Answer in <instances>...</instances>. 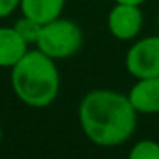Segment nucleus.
Masks as SVG:
<instances>
[{"label":"nucleus","instance_id":"1","mask_svg":"<svg viewBox=\"0 0 159 159\" xmlns=\"http://www.w3.org/2000/svg\"><path fill=\"white\" fill-rule=\"evenodd\" d=\"M139 113L128 96L111 89H94L79 104L84 135L99 147H116L134 135Z\"/></svg>","mask_w":159,"mask_h":159},{"label":"nucleus","instance_id":"2","mask_svg":"<svg viewBox=\"0 0 159 159\" xmlns=\"http://www.w3.org/2000/svg\"><path fill=\"white\" fill-rule=\"evenodd\" d=\"M11 80L16 96L33 108L50 106L60 91V74L55 60L41 50L26 53L12 67Z\"/></svg>","mask_w":159,"mask_h":159},{"label":"nucleus","instance_id":"3","mask_svg":"<svg viewBox=\"0 0 159 159\" xmlns=\"http://www.w3.org/2000/svg\"><path fill=\"white\" fill-rule=\"evenodd\" d=\"M84 43L82 29L70 19H55L43 24L41 34L38 38V50L53 60H62L75 55Z\"/></svg>","mask_w":159,"mask_h":159},{"label":"nucleus","instance_id":"4","mask_svg":"<svg viewBox=\"0 0 159 159\" xmlns=\"http://www.w3.org/2000/svg\"><path fill=\"white\" fill-rule=\"evenodd\" d=\"M125 67L135 79L159 77V34L137 39L125 55Z\"/></svg>","mask_w":159,"mask_h":159},{"label":"nucleus","instance_id":"5","mask_svg":"<svg viewBox=\"0 0 159 159\" xmlns=\"http://www.w3.org/2000/svg\"><path fill=\"white\" fill-rule=\"evenodd\" d=\"M106 26L110 34L118 41H132L142 31L144 14L140 5L132 4H115L108 12Z\"/></svg>","mask_w":159,"mask_h":159},{"label":"nucleus","instance_id":"6","mask_svg":"<svg viewBox=\"0 0 159 159\" xmlns=\"http://www.w3.org/2000/svg\"><path fill=\"white\" fill-rule=\"evenodd\" d=\"M128 99L139 115L159 113V77L137 79L128 91Z\"/></svg>","mask_w":159,"mask_h":159},{"label":"nucleus","instance_id":"7","mask_svg":"<svg viewBox=\"0 0 159 159\" xmlns=\"http://www.w3.org/2000/svg\"><path fill=\"white\" fill-rule=\"evenodd\" d=\"M28 53V41L14 28H0V67H14Z\"/></svg>","mask_w":159,"mask_h":159},{"label":"nucleus","instance_id":"8","mask_svg":"<svg viewBox=\"0 0 159 159\" xmlns=\"http://www.w3.org/2000/svg\"><path fill=\"white\" fill-rule=\"evenodd\" d=\"M65 0H21V11L26 17L39 24H48L62 16Z\"/></svg>","mask_w":159,"mask_h":159},{"label":"nucleus","instance_id":"9","mask_svg":"<svg viewBox=\"0 0 159 159\" xmlns=\"http://www.w3.org/2000/svg\"><path fill=\"white\" fill-rule=\"evenodd\" d=\"M127 159H159V142L142 139L135 142L128 151Z\"/></svg>","mask_w":159,"mask_h":159},{"label":"nucleus","instance_id":"10","mask_svg":"<svg viewBox=\"0 0 159 159\" xmlns=\"http://www.w3.org/2000/svg\"><path fill=\"white\" fill-rule=\"evenodd\" d=\"M14 29L19 33V34L24 38V41L28 43H38V38L41 34V29H43V24L36 22L34 19H29V17H22L16 22Z\"/></svg>","mask_w":159,"mask_h":159},{"label":"nucleus","instance_id":"11","mask_svg":"<svg viewBox=\"0 0 159 159\" xmlns=\"http://www.w3.org/2000/svg\"><path fill=\"white\" fill-rule=\"evenodd\" d=\"M21 5V0H0V17H7Z\"/></svg>","mask_w":159,"mask_h":159},{"label":"nucleus","instance_id":"12","mask_svg":"<svg viewBox=\"0 0 159 159\" xmlns=\"http://www.w3.org/2000/svg\"><path fill=\"white\" fill-rule=\"evenodd\" d=\"M147 0H115V4H132V5H140L145 4Z\"/></svg>","mask_w":159,"mask_h":159},{"label":"nucleus","instance_id":"13","mask_svg":"<svg viewBox=\"0 0 159 159\" xmlns=\"http://www.w3.org/2000/svg\"><path fill=\"white\" fill-rule=\"evenodd\" d=\"M0 140H2V128H0Z\"/></svg>","mask_w":159,"mask_h":159},{"label":"nucleus","instance_id":"14","mask_svg":"<svg viewBox=\"0 0 159 159\" xmlns=\"http://www.w3.org/2000/svg\"><path fill=\"white\" fill-rule=\"evenodd\" d=\"M157 29H159V19H157Z\"/></svg>","mask_w":159,"mask_h":159}]
</instances>
